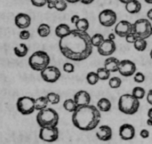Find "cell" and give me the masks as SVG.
<instances>
[{
	"mask_svg": "<svg viewBox=\"0 0 152 144\" xmlns=\"http://www.w3.org/2000/svg\"><path fill=\"white\" fill-rule=\"evenodd\" d=\"M59 50L65 58L72 61L86 60L92 54L93 45L88 32L72 29L69 34L60 38Z\"/></svg>",
	"mask_w": 152,
	"mask_h": 144,
	"instance_id": "obj_1",
	"label": "cell"
},
{
	"mask_svg": "<svg viewBox=\"0 0 152 144\" xmlns=\"http://www.w3.org/2000/svg\"><path fill=\"white\" fill-rule=\"evenodd\" d=\"M101 119V111L97 106L88 104L79 106L72 113V123L82 131H91L97 128Z\"/></svg>",
	"mask_w": 152,
	"mask_h": 144,
	"instance_id": "obj_2",
	"label": "cell"
},
{
	"mask_svg": "<svg viewBox=\"0 0 152 144\" xmlns=\"http://www.w3.org/2000/svg\"><path fill=\"white\" fill-rule=\"evenodd\" d=\"M140 101L132 93L122 94L118 100V109L120 112L126 115H133L139 110Z\"/></svg>",
	"mask_w": 152,
	"mask_h": 144,
	"instance_id": "obj_3",
	"label": "cell"
},
{
	"mask_svg": "<svg viewBox=\"0 0 152 144\" xmlns=\"http://www.w3.org/2000/svg\"><path fill=\"white\" fill-rule=\"evenodd\" d=\"M36 121L39 127H51L57 126L59 122V114L53 108L46 107L38 111L36 115Z\"/></svg>",
	"mask_w": 152,
	"mask_h": 144,
	"instance_id": "obj_4",
	"label": "cell"
},
{
	"mask_svg": "<svg viewBox=\"0 0 152 144\" xmlns=\"http://www.w3.org/2000/svg\"><path fill=\"white\" fill-rule=\"evenodd\" d=\"M28 64L30 68L34 71L41 72L46 67L49 66L50 64V56L47 52L43 50H38L32 53V55L29 57Z\"/></svg>",
	"mask_w": 152,
	"mask_h": 144,
	"instance_id": "obj_5",
	"label": "cell"
},
{
	"mask_svg": "<svg viewBox=\"0 0 152 144\" xmlns=\"http://www.w3.org/2000/svg\"><path fill=\"white\" fill-rule=\"evenodd\" d=\"M133 32L137 35L138 38L147 39L152 35V24L151 21L145 18L137 19L133 23Z\"/></svg>",
	"mask_w": 152,
	"mask_h": 144,
	"instance_id": "obj_6",
	"label": "cell"
},
{
	"mask_svg": "<svg viewBox=\"0 0 152 144\" xmlns=\"http://www.w3.org/2000/svg\"><path fill=\"white\" fill-rule=\"evenodd\" d=\"M16 108L22 115H30L35 110V98L31 96H21L17 99Z\"/></svg>",
	"mask_w": 152,
	"mask_h": 144,
	"instance_id": "obj_7",
	"label": "cell"
},
{
	"mask_svg": "<svg viewBox=\"0 0 152 144\" xmlns=\"http://www.w3.org/2000/svg\"><path fill=\"white\" fill-rule=\"evenodd\" d=\"M99 23L104 27H111L117 22V14L112 9H104L98 15Z\"/></svg>",
	"mask_w": 152,
	"mask_h": 144,
	"instance_id": "obj_8",
	"label": "cell"
},
{
	"mask_svg": "<svg viewBox=\"0 0 152 144\" xmlns=\"http://www.w3.org/2000/svg\"><path fill=\"white\" fill-rule=\"evenodd\" d=\"M42 79L48 83H55L61 77V72L56 66H47L44 70L40 72Z\"/></svg>",
	"mask_w": 152,
	"mask_h": 144,
	"instance_id": "obj_9",
	"label": "cell"
},
{
	"mask_svg": "<svg viewBox=\"0 0 152 144\" xmlns=\"http://www.w3.org/2000/svg\"><path fill=\"white\" fill-rule=\"evenodd\" d=\"M59 137V130L57 126L41 127L39 131V138L44 142H54Z\"/></svg>",
	"mask_w": 152,
	"mask_h": 144,
	"instance_id": "obj_10",
	"label": "cell"
},
{
	"mask_svg": "<svg viewBox=\"0 0 152 144\" xmlns=\"http://www.w3.org/2000/svg\"><path fill=\"white\" fill-rule=\"evenodd\" d=\"M118 72L124 77H129V76L134 75V73L136 72V64L129 59L121 60L120 64H119Z\"/></svg>",
	"mask_w": 152,
	"mask_h": 144,
	"instance_id": "obj_11",
	"label": "cell"
},
{
	"mask_svg": "<svg viewBox=\"0 0 152 144\" xmlns=\"http://www.w3.org/2000/svg\"><path fill=\"white\" fill-rule=\"evenodd\" d=\"M114 32L117 36L121 38H125L129 33L133 32V24L127 20H121L115 24Z\"/></svg>",
	"mask_w": 152,
	"mask_h": 144,
	"instance_id": "obj_12",
	"label": "cell"
},
{
	"mask_svg": "<svg viewBox=\"0 0 152 144\" xmlns=\"http://www.w3.org/2000/svg\"><path fill=\"white\" fill-rule=\"evenodd\" d=\"M116 50V44L114 42V40L110 39H104V41L102 42V44L97 48V51L100 55L102 56H110L115 52Z\"/></svg>",
	"mask_w": 152,
	"mask_h": 144,
	"instance_id": "obj_13",
	"label": "cell"
},
{
	"mask_svg": "<svg viewBox=\"0 0 152 144\" xmlns=\"http://www.w3.org/2000/svg\"><path fill=\"white\" fill-rule=\"evenodd\" d=\"M119 136L122 140H132L135 136V128L132 124L124 123L119 128Z\"/></svg>",
	"mask_w": 152,
	"mask_h": 144,
	"instance_id": "obj_14",
	"label": "cell"
},
{
	"mask_svg": "<svg viewBox=\"0 0 152 144\" xmlns=\"http://www.w3.org/2000/svg\"><path fill=\"white\" fill-rule=\"evenodd\" d=\"M14 23L19 29H27L31 24V17L26 13H18L14 18Z\"/></svg>",
	"mask_w": 152,
	"mask_h": 144,
	"instance_id": "obj_15",
	"label": "cell"
},
{
	"mask_svg": "<svg viewBox=\"0 0 152 144\" xmlns=\"http://www.w3.org/2000/svg\"><path fill=\"white\" fill-rule=\"evenodd\" d=\"M75 102L77 103L78 107L84 106V105H88L91 102V96L87 91L85 90H79L77 91L73 96Z\"/></svg>",
	"mask_w": 152,
	"mask_h": 144,
	"instance_id": "obj_16",
	"label": "cell"
},
{
	"mask_svg": "<svg viewBox=\"0 0 152 144\" xmlns=\"http://www.w3.org/2000/svg\"><path fill=\"white\" fill-rule=\"evenodd\" d=\"M96 137L101 141H109L112 138V129L109 125H101L96 131Z\"/></svg>",
	"mask_w": 152,
	"mask_h": 144,
	"instance_id": "obj_17",
	"label": "cell"
},
{
	"mask_svg": "<svg viewBox=\"0 0 152 144\" xmlns=\"http://www.w3.org/2000/svg\"><path fill=\"white\" fill-rule=\"evenodd\" d=\"M120 60L116 57H108L104 61V67L110 72H118Z\"/></svg>",
	"mask_w": 152,
	"mask_h": 144,
	"instance_id": "obj_18",
	"label": "cell"
},
{
	"mask_svg": "<svg viewBox=\"0 0 152 144\" xmlns=\"http://www.w3.org/2000/svg\"><path fill=\"white\" fill-rule=\"evenodd\" d=\"M141 8H142V5L138 0H133V1L129 2V3L125 4V9L126 11L130 13V14H136V13H139Z\"/></svg>",
	"mask_w": 152,
	"mask_h": 144,
	"instance_id": "obj_19",
	"label": "cell"
},
{
	"mask_svg": "<svg viewBox=\"0 0 152 144\" xmlns=\"http://www.w3.org/2000/svg\"><path fill=\"white\" fill-rule=\"evenodd\" d=\"M71 31V28L69 27V25L65 23H61V24H58L55 28V35L58 38H62L64 36H66L67 34L70 33Z\"/></svg>",
	"mask_w": 152,
	"mask_h": 144,
	"instance_id": "obj_20",
	"label": "cell"
},
{
	"mask_svg": "<svg viewBox=\"0 0 152 144\" xmlns=\"http://www.w3.org/2000/svg\"><path fill=\"white\" fill-rule=\"evenodd\" d=\"M96 106L101 112H108L111 110V101L108 98L103 97V98H100L98 100Z\"/></svg>",
	"mask_w": 152,
	"mask_h": 144,
	"instance_id": "obj_21",
	"label": "cell"
},
{
	"mask_svg": "<svg viewBox=\"0 0 152 144\" xmlns=\"http://www.w3.org/2000/svg\"><path fill=\"white\" fill-rule=\"evenodd\" d=\"M13 52L17 57H25L28 54V46L24 43H20L18 46H15L13 48Z\"/></svg>",
	"mask_w": 152,
	"mask_h": 144,
	"instance_id": "obj_22",
	"label": "cell"
},
{
	"mask_svg": "<svg viewBox=\"0 0 152 144\" xmlns=\"http://www.w3.org/2000/svg\"><path fill=\"white\" fill-rule=\"evenodd\" d=\"M63 108L68 112H74V111L78 108L77 103L75 102L74 98H68L63 102Z\"/></svg>",
	"mask_w": 152,
	"mask_h": 144,
	"instance_id": "obj_23",
	"label": "cell"
},
{
	"mask_svg": "<svg viewBox=\"0 0 152 144\" xmlns=\"http://www.w3.org/2000/svg\"><path fill=\"white\" fill-rule=\"evenodd\" d=\"M48 99L46 96H40L38 98H35V109L37 111H40L47 107L48 105Z\"/></svg>",
	"mask_w": 152,
	"mask_h": 144,
	"instance_id": "obj_24",
	"label": "cell"
},
{
	"mask_svg": "<svg viewBox=\"0 0 152 144\" xmlns=\"http://www.w3.org/2000/svg\"><path fill=\"white\" fill-rule=\"evenodd\" d=\"M50 32H51L50 26L48 25V24H46V23L40 24V25L38 26V28H37V33H38V35H39L40 37H42V38L47 37L48 35L50 34Z\"/></svg>",
	"mask_w": 152,
	"mask_h": 144,
	"instance_id": "obj_25",
	"label": "cell"
},
{
	"mask_svg": "<svg viewBox=\"0 0 152 144\" xmlns=\"http://www.w3.org/2000/svg\"><path fill=\"white\" fill-rule=\"evenodd\" d=\"M75 26L77 30L87 32V30L89 29V21L86 18H80L79 21L75 24Z\"/></svg>",
	"mask_w": 152,
	"mask_h": 144,
	"instance_id": "obj_26",
	"label": "cell"
},
{
	"mask_svg": "<svg viewBox=\"0 0 152 144\" xmlns=\"http://www.w3.org/2000/svg\"><path fill=\"white\" fill-rule=\"evenodd\" d=\"M133 45H134L135 50L142 52V51L146 50V48H147V41H146V39H143V38H138Z\"/></svg>",
	"mask_w": 152,
	"mask_h": 144,
	"instance_id": "obj_27",
	"label": "cell"
},
{
	"mask_svg": "<svg viewBox=\"0 0 152 144\" xmlns=\"http://www.w3.org/2000/svg\"><path fill=\"white\" fill-rule=\"evenodd\" d=\"M97 75H98V77H99V80H108L110 78V71L109 70H107L106 68H105L104 66L103 67H100V68L97 69Z\"/></svg>",
	"mask_w": 152,
	"mask_h": 144,
	"instance_id": "obj_28",
	"label": "cell"
},
{
	"mask_svg": "<svg viewBox=\"0 0 152 144\" xmlns=\"http://www.w3.org/2000/svg\"><path fill=\"white\" fill-rule=\"evenodd\" d=\"M103 41H104V36L100 33H96V34H94L93 36H91V42H92L93 47L98 48L99 46L102 44Z\"/></svg>",
	"mask_w": 152,
	"mask_h": 144,
	"instance_id": "obj_29",
	"label": "cell"
},
{
	"mask_svg": "<svg viewBox=\"0 0 152 144\" xmlns=\"http://www.w3.org/2000/svg\"><path fill=\"white\" fill-rule=\"evenodd\" d=\"M48 99V102L52 105H56L60 102V95L58 93H55V92H49L47 95H46Z\"/></svg>",
	"mask_w": 152,
	"mask_h": 144,
	"instance_id": "obj_30",
	"label": "cell"
},
{
	"mask_svg": "<svg viewBox=\"0 0 152 144\" xmlns=\"http://www.w3.org/2000/svg\"><path fill=\"white\" fill-rule=\"evenodd\" d=\"M86 81H87V83L90 84V85H95V84L99 81V77L96 72L91 71V72H88V74L86 75Z\"/></svg>",
	"mask_w": 152,
	"mask_h": 144,
	"instance_id": "obj_31",
	"label": "cell"
},
{
	"mask_svg": "<svg viewBox=\"0 0 152 144\" xmlns=\"http://www.w3.org/2000/svg\"><path fill=\"white\" fill-rule=\"evenodd\" d=\"M108 84H109L110 88L117 89V88H119L121 86L122 80L119 77H116V76H114V77H110L109 79H108Z\"/></svg>",
	"mask_w": 152,
	"mask_h": 144,
	"instance_id": "obj_32",
	"label": "cell"
},
{
	"mask_svg": "<svg viewBox=\"0 0 152 144\" xmlns=\"http://www.w3.org/2000/svg\"><path fill=\"white\" fill-rule=\"evenodd\" d=\"M132 95L133 96H135L137 99H143L144 98V96L146 95V92H145V89L143 87H140V86H138V87H134L132 90Z\"/></svg>",
	"mask_w": 152,
	"mask_h": 144,
	"instance_id": "obj_33",
	"label": "cell"
},
{
	"mask_svg": "<svg viewBox=\"0 0 152 144\" xmlns=\"http://www.w3.org/2000/svg\"><path fill=\"white\" fill-rule=\"evenodd\" d=\"M67 5H68V2L66 0H55V6H54V9H56L57 11L62 12L65 11L67 9Z\"/></svg>",
	"mask_w": 152,
	"mask_h": 144,
	"instance_id": "obj_34",
	"label": "cell"
},
{
	"mask_svg": "<svg viewBox=\"0 0 152 144\" xmlns=\"http://www.w3.org/2000/svg\"><path fill=\"white\" fill-rule=\"evenodd\" d=\"M133 78H134V81L137 83H142L145 81V76L142 72H135L134 75H133Z\"/></svg>",
	"mask_w": 152,
	"mask_h": 144,
	"instance_id": "obj_35",
	"label": "cell"
},
{
	"mask_svg": "<svg viewBox=\"0 0 152 144\" xmlns=\"http://www.w3.org/2000/svg\"><path fill=\"white\" fill-rule=\"evenodd\" d=\"M137 39H138V36L134 33V32H131V33H129V34L125 37L126 42H127V43H130V44H134V42L136 41Z\"/></svg>",
	"mask_w": 152,
	"mask_h": 144,
	"instance_id": "obj_36",
	"label": "cell"
},
{
	"mask_svg": "<svg viewBox=\"0 0 152 144\" xmlns=\"http://www.w3.org/2000/svg\"><path fill=\"white\" fill-rule=\"evenodd\" d=\"M74 69H75L74 65H73L72 63H70V62H67V63H64L63 64V70H64V72H66V73H72V72H74Z\"/></svg>",
	"mask_w": 152,
	"mask_h": 144,
	"instance_id": "obj_37",
	"label": "cell"
},
{
	"mask_svg": "<svg viewBox=\"0 0 152 144\" xmlns=\"http://www.w3.org/2000/svg\"><path fill=\"white\" fill-rule=\"evenodd\" d=\"M19 37H20L21 40H28L30 38V32L27 29H22L19 33Z\"/></svg>",
	"mask_w": 152,
	"mask_h": 144,
	"instance_id": "obj_38",
	"label": "cell"
},
{
	"mask_svg": "<svg viewBox=\"0 0 152 144\" xmlns=\"http://www.w3.org/2000/svg\"><path fill=\"white\" fill-rule=\"evenodd\" d=\"M31 4L35 7H43L47 4V0H30Z\"/></svg>",
	"mask_w": 152,
	"mask_h": 144,
	"instance_id": "obj_39",
	"label": "cell"
},
{
	"mask_svg": "<svg viewBox=\"0 0 152 144\" xmlns=\"http://www.w3.org/2000/svg\"><path fill=\"white\" fill-rule=\"evenodd\" d=\"M140 137L143 138V139H146V138H148L149 136H150V132L148 131L147 129H142L139 133Z\"/></svg>",
	"mask_w": 152,
	"mask_h": 144,
	"instance_id": "obj_40",
	"label": "cell"
},
{
	"mask_svg": "<svg viewBox=\"0 0 152 144\" xmlns=\"http://www.w3.org/2000/svg\"><path fill=\"white\" fill-rule=\"evenodd\" d=\"M146 100H147V102L149 103L150 105H152V89L148 91L147 95H146Z\"/></svg>",
	"mask_w": 152,
	"mask_h": 144,
	"instance_id": "obj_41",
	"label": "cell"
},
{
	"mask_svg": "<svg viewBox=\"0 0 152 144\" xmlns=\"http://www.w3.org/2000/svg\"><path fill=\"white\" fill-rule=\"evenodd\" d=\"M47 7L49 9H54V6H55V0H47Z\"/></svg>",
	"mask_w": 152,
	"mask_h": 144,
	"instance_id": "obj_42",
	"label": "cell"
},
{
	"mask_svg": "<svg viewBox=\"0 0 152 144\" xmlns=\"http://www.w3.org/2000/svg\"><path fill=\"white\" fill-rule=\"evenodd\" d=\"M79 19H80V17L78 15H73L72 17H71V19H70V21H71V23L72 24H76L78 22V21H79Z\"/></svg>",
	"mask_w": 152,
	"mask_h": 144,
	"instance_id": "obj_43",
	"label": "cell"
},
{
	"mask_svg": "<svg viewBox=\"0 0 152 144\" xmlns=\"http://www.w3.org/2000/svg\"><path fill=\"white\" fill-rule=\"evenodd\" d=\"M79 2H81L82 4H85V5H89L91 3H93L94 0H79Z\"/></svg>",
	"mask_w": 152,
	"mask_h": 144,
	"instance_id": "obj_44",
	"label": "cell"
},
{
	"mask_svg": "<svg viewBox=\"0 0 152 144\" xmlns=\"http://www.w3.org/2000/svg\"><path fill=\"white\" fill-rule=\"evenodd\" d=\"M147 19H148V20L152 21V8L148 10V12H147Z\"/></svg>",
	"mask_w": 152,
	"mask_h": 144,
	"instance_id": "obj_45",
	"label": "cell"
},
{
	"mask_svg": "<svg viewBox=\"0 0 152 144\" xmlns=\"http://www.w3.org/2000/svg\"><path fill=\"white\" fill-rule=\"evenodd\" d=\"M115 37H116L115 32H114V33H110L108 35V39H110V40H115Z\"/></svg>",
	"mask_w": 152,
	"mask_h": 144,
	"instance_id": "obj_46",
	"label": "cell"
},
{
	"mask_svg": "<svg viewBox=\"0 0 152 144\" xmlns=\"http://www.w3.org/2000/svg\"><path fill=\"white\" fill-rule=\"evenodd\" d=\"M120 3H123V4H127V3H129V2H131L133 1V0H118Z\"/></svg>",
	"mask_w": 152,
	"mask_h": 144,
	"instance_id": "obj_47",
	"label": "cell"
},
{
	"mask_svg": "<svg viewBox=\"0 0 152 144\" xmlns=\"http://www.w3.org/2000/svg\"><path fill=\"white\" fill-rule=\"evenodd\" d=\"M147 116H148V118L152 119V107L150 108V109L148 110V112H147Z\"/></svg>",
	"mask_w": 152,
	"mask_h": 144,
	"instance_id": "obj_48",
	"label": "cell"
},
{
	"mask_svg": "<svg viewBox=\"0 0 152 144\" xmlns=\"http://www.w3.org/2000/svg\"><path fill=\"white\" fill-rule=\"evenodd\" d=\"M146 123H147V125H148V126H152V119L148 118V119H147V121H146Z\"/></svg>",
	"mask_w": 152,
	"mask_h": 144,
	"instance_id": "obj_49",
	"label": "cell"
},
{
	"mask_svg": "<svg viewBox=\"0 0 152 144\" xmlns=\"http://www.w3.org/2000/svg\"><path fill=\"white\" fill-rule=\"evenodd\" d=\"M68 3H77V2H79V0H66Z\"/></svg>",
	"mask_w": 152,
	"mask_h": 144,
	"instance_id": "obj_50",
	"label": "cell"
},
{
	"mask_svg": "<svg viewBox=\"0 0 152 144\" xmlns=\"http://www.w3.org/2000/svg\"><path fill=\"white\" fill-rule=\"evenodd\" d=\"M144 1L148 4H152V0H144Z\"/></svg>",
	"mask_w": 152,
	"mask_h": 144,
	"instance_id": "obj_51",
	"label": "cell"
},
{
	"mask_svg": "<svg viewBox=\"0 0 152 144\" xmlns=\"http://www.w3.org/2000/svg\"><path fill=\"white\" fill-rule=\"evenodd\" d=\"M150 58L152 59V49L150 50Z\"/></svg>",
	"mask_w": 152,
	"mask_h": 144,
	"instance_id": "obj_52",
	"label": "cell"
}]
</instances>
